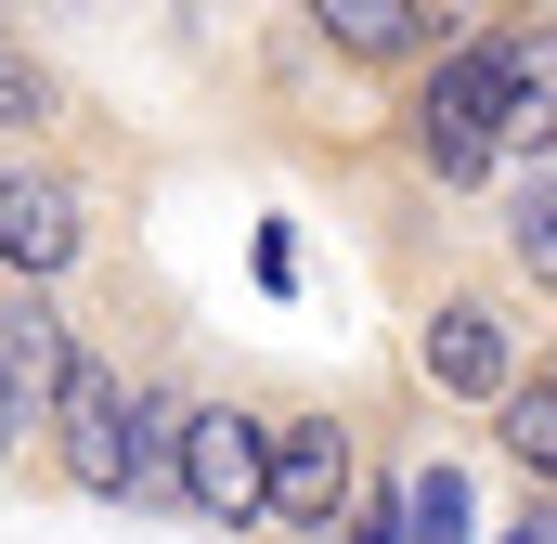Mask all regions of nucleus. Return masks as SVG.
I'll return each instance as SVG.
<instances>
[{
	"label": "nucleus",
	"mask_w": 557,
	"mask_h": 544,
	"mask_svg": "<svg viewBox=\"0 0 557 544\" xmlns=\"http://www.w3.org/2000/svg\"><path fill=\"white\" fill-rule=\"evenodd\" d=\"M545 376H557V350H545Z\"/></svg>",
	"instance_id": "obj_18"
},
{
	"label": "nucleus",
	"mask_w": 557,
	"mask_h": 544,
	"mask_svg": "<svg viewBox=\"0 0 557 544\" xmlns=\"http://www.w3.org/2000/svg\"><path fill=\"white\" fill-rule=\"evenodd\" d=\"M350 480H363L350 415H260V519L273 532H337Z\"/></svg>",
	"instance_id": "obj_3"
},
{
	"label": "nucleus",
	"mask_w": 557,
	"mask_h": 544,
	"mask_svg": "<svg viewBox=\"0 0 557 544\" xmlns=\"http://www.w3.org/2000/svg\"><path fill=\"white\" fill-rule=\"evenodd\" d=\"M13 454H26V441H13V428H0V467H13Z\"/></svg>",
	"instance_id": "obj_16"
},
{
	"label": "nucleus",
	"mask_w": 557,
	"mask_h": 544,
	"mask_svg": "<svg viewBox=\"0 0 557 544\" xmlns=\"http://www.w3.org/2000/svg\"><path fill=\"white\" fill-rule=\"evenodd\" d=\"M493 156H557V13L519 0L493 13Z\"/></svg>",
	"instance_id": "obj_6"
},
{
	"label": "nucleus",
	"mask_w": 557,
	"mask_h": 544,
	"mask_svg": "<svg viewBox=\"0 0 557 544\" xmlns=\"http://www.w3.org/2000/svg\"><path fill=\"white\" fill-rule=\"evenodd\" d=\"M298 26L337 52V65H416L467 26V0H298Z\"/></svg>",
	"instance_id": "obj_8"
},
{
	"label": "nucleus",
	"mask_w": 557,
	"mask_h": 544,
	"mask_svg": "<svg viewBox=\"0 0 557 544\" xmlns=\"http://www.w3.org/2000/svg\"><path fill=\"white\" fill-rule=\"evenodd\" d=\"M260 285H273V298L298 285V234H285V221H260Z\"/></svg>",
	"instance_id": "obj_15"
},
{
	"label": "nucleus",
	"mask_w": 557,
	"mask_h": 544,
	"mask_svg": "<svg viewBox=\"0 0 557 544\" xmlns=\"http://www.w3.org/2000/svg\"><path fill=\"white\" fill-rule=\"evenodd\" d=\"M65 311H52V285H26V272H0V428L13 441H39V415H52V376H65Z\"/></svg>",
	"instance_id": "obj_7"
},
{
	"label": "nucleus",
	"mask_w": 557,
	"mask_h": 544,
	"mask_svg": "<svg viewBox=\"0 0 557 544\" xmlns=\"http://www.w3.org/2000/svg\"><path fill=\"white\" fill-rule=\"evenodd\" d=\"M91 247V208H78V182L65 169H0V272H26V285H52V272Z\"/></svg>",
	"instance_id": "obj_9"
},
{
	"label": "nucleus",
	"mask_w": 557,
	"mask_h": 544,
	"mask_svg": "<svg viewBox=\"0 0 557 544\" xmlns=\"http://www.w3.org/2000/svg\"><path fill=\"white\" fill-rule=\"evenodd\" d=\"M169 441H182V390L131 376V403H117V506H169Z\"/></svg>",
	"instance_id": "obj_10"
},
{
	"label": "nucleus",
	"mask_w": 557,
	"mask_h": 544,
	"mask_svg": "<svg viewBox=\"0 0 557 544\" xmlns=\"http://www.w3.org/2000/svg\"><path fill=\"white\" fill-rule=\"evenodd\" d=\"M169 506H195L208 532H247V519H260V415H247V403H182Z\"/></svg>",
	"instance_id": "obj_4"
},
{
	"label": "nucleus",
	"mask_w": 557,
	"mask_h": 544,
	"mask_svg": "<svg viewBox=\"0 0 557 544\" xmlns=\"http://www.w3.org/2000/svg\"><path fill=\"white\" fill-rule=\"evenodd\" d=\"M506 260H519V285L557 298V156H519V182H506Z\"/></svg>",
	"instance_id": "obj_13"
},
{
	"label": "nucleus",
	"mask_w": 557,
	"mask_h": 544,
	"mask_svg": "<svg viewBox=\"0 0 557 544\" xmlns=\"http://www.w3.org/2000/svg\"><path fill=\"white\" fill-rule=\"evenodd\" d=\"M195 13H221V0H195Z\"/></svg>",
	"instance_id": "obj_17"
},
{
	"label": "nucleus",
	"mask_w": 557,
	"mask_h": 544,
	"mask_svg": "<svg viewBox=\"0 0 557 544\" xmlns=\"http://www.w3.org/2000/svg\"><path fill=\"white\" fill-rule=\"evenodd\" d=\"M117 403H131V376L91 350V337H65V376H52V480L78 493V506H117Z\"/></svg>",
	"instance_id": "obj_5"
},
{
	"label": "nucleus",
	"mask_w": 557,
	"mask_h": 544,
	"mask_svg": "<svg viewBox=\"0 0 557 544\" xmlns=\"http://www.w3.org/2000/svg\"><path fill=\"white\" fill-rule=\"evenodd\" d=\"M480 415H493L506 467H519L532 493H557V376H545V363H519V376H506V390H493Z\"/></svg>",
	"instance_id": "obj_11"
},
{
	"label": "nucleus",
	"mask_w": 557,
	"mask_h": 544,
	"mask_svg": "<svg viewBox=\"0 0 557 544\" xmlns=\"http://www.w3.org/2000/svg\"><path fill=\"white\" fill-rule=\"evenodd\" d=\"M389 506H403V544H454V532H480V480H467L454 454H416V467L389 480Z\"/></svg>",
	"instance_id": "obj_12"
},
{
	"label": "nucleus",
	"mask_w": 557,
	"mask_h": 544,
	"mask_svg": "<svg viewBox=\"0 0 557 544\" xmlns=\"http://www.w3.org/2000/svg\"><path fill=\"white\" fill-rule=\"evenodd\" d=\"M52 104H65V91H52V65L0 26V143H39V131H52Z\"/></svg>",
	"instance_id": "obj_14"
},
{
	"label": "nucleus",
	"mask_w": 557,
	"mask_h": 544,
	"mask_svg": "<svg viewBox=\"0 0 557 544\" xmlns=\"http://www.w3.org/2000/svg\"><path fill=\"white\" fill-rule=\"evenodd\" d=\"M403 143H416V169L441 182V195H480V182H506V156H493V26H480V13H467L441 52H416Z\"/></svg>",
	"instance_id": "obj_1"
},
{
	"label": "nucleus",
	"mask_w": 557,
	"mask_h": 544,
	"mask_svg": "<svg viewBox=\"0 0 557 544\" xmlns=\"http://www.w3.org/2000/svg\"><path fill=\"white\" fill-rule=\"evenodd\" d=\"M519 363H532V324H519L493 285H441V298L416 311V376L441 390V403H467V415H480L506 376H519Z\"/></svg>",
	"instance_id": "obj_2"
}]
</instances>
